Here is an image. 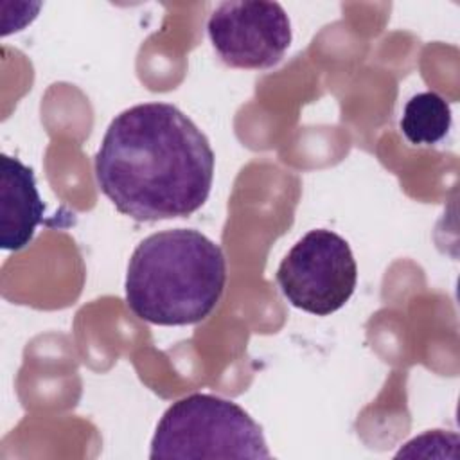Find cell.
Masks as SVG:
<instances>
[{
	"mask_svg": "<svg viewBox=\"0 0 460 460\" xmlns=\"http://www.w3.org/2000/svg\"><path fill=\"white\" fill-rule=\"evenodd\" d=\"M214 160L208 138L181 110L142 102L110 122L93 169L101 192L120 214L162 221L203 207Z\"/></svg>",
	"mask_w": 460,
	"mask_h": 460,
	"instance_id": "6da1fadb",
	"label": "cell"
},
{
	"mask_svg": "<svg viewBox=\"0 0 460 460\" xmlns=\"http://www.w3.org/2000/svg\"><path fill=\"white\" fill-rule=\"evenodd\" d=\"M226 284L223 250L192 228L147 235L133 250L126 273V302L144 322L190 325L217 305Z\"/></svg>",
	"mask_w": 460,
	"mask_h": 460,
	"instance_id": "7a4b0ae2",
	"label": "cell"
},
{
	"mask_svg": "<svg viewBox=\"0 0 460 460\" xmlns=\"http://www.w3.org/2000/svg\"><path fill=\"white\" fill-rule=\"evenodd\" d=\"M262 428L237 402L190 394L160 417L149 458H270Z\"/></svg>",
	"mask_w": 460,
	"mask_h": 460,
	"instance_id": "3957f363",
	"label": "cell"
},
{
	"mask_svg": "<svg viewBox=\"0 0 460 460\" xmlns=\"http://www.w3.org/2000/svg\"><path fill=\"white\" fill-rule=\"evenodd\" d=\"M356 282L358 266L349 243L325 228L302 235L277 270V284L288 302L316 316L341 309Z\"/></svg>",
	"mask_w": 460,
	"mask_h": 460,
	"instance_id": "277c9868",
	"label": "cell"
},
{
	"mask_svg": "<svg viewBox=\"0 0 460 460\" xmlns=\"http://www.w3.org/2000/svg\"><path fill=\"white\" fill-rule=\"evenodd\" d=\"M208 40L232 68L275 66L291 45V23L277 2H223L208 16Z\"/></svg>",
	"mask_w": 460,
	"mask_h": 460,
	"instance_id": "5b68a950",
	"label": "cell"
},
{
	"mask_svg": "<svg viewBox=\"0 0 460 460\" xmlns=\"http://www.w3.org/2000/svg\"><path fill=\"white\" fill-rule=\"evenodd\" d=\"M45 205L34 172L16 156L0 158V246L9 252L25 248L43 221Z\"/></svg>",
	"mask_w": 460,
	"mask_h": 460,
	"instance_id": "8992f818",
	"label": "cell"
},
{
	"mask_svg": "<svg viewBox=\"0 0 460 460\" xmlns=\"http://www.w3.org/2000/svg\"><path fill=\"white\" fill-rule=\"evenodd\" d=\"M451 128L449 102L437 92L413 95L401 117V131L415 146H431L442 140Z\"/></svg>",
	"mask_w": 460,
	"mask_h": 460,
	"instance_id": "52a82bcc",
	"label": "cell"
}]
</instances>
